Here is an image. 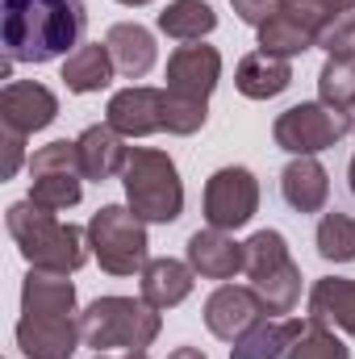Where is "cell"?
<instances>
[{
	"label": "cell",
	"instance_id": "obj_25",
	"mask_svg": "<svg viewBox=\"0 0 355 359\" xmlns=\"http://www.w3.org/2000/svg\"><path fill=\"white\" fill-rule=\"evenodd\" d=\"M213 25H217V13L205 0H172L159 13V29L176 42H201L205 34H213Z\"/></svg>",
	"mask_w": 355,
	"mask_h": 359
},
{
	"label": "cell",
	"instance_id": "obj_15",
	"mask_svg": "<svg viewBox=\"0 0 355 359\" xmlns=\"http://www.w3.org/2000/svg\"><path fill=\"white\" fill-rule=\"evenodd\" d=\"M222 80V55L205 42H184L176 55L168 59V92L188 96V100H205Z\"/></svg>",
	"mask_w": 355,
	"mask_h": 359
},
{
	"label": "cell",
	"instance_id": "obj_13",
	"mask_svg": "<svg viewBox=\"0 0 355 359\" xmlns=\"http://www.w3.org/2000/svg\"><path fill=\"white\" fill-rule=\"evenodd\" d=\"M59 117V100L55 92L38 80H8L0 92V126L13 130V134H34V130H46L51 121Z\"/></svg>",
	"mask_w": 355,
	"mask_h": 359
},
{
	"label": "cell",
	"instance_id": "obj_6",
	"mask_svg": "<svg viewBox=\"0 0 355 359\" xmlns=\"http://www.w3.org/2000/svg\"><path fill=\"white\" fill-rule=\"evenodd\" d=\"M247 251V280L255 288V297L264 301L267 313H293L301 301V268L288 255V243L280 230H260L243 243Z\"/></svg>",
	"mask_w": 355,
	"mask_h": 359
},
{
	"label": "cell",
	"instance_id": "obj_36",
	"mask_svg": "<svg viewBox=\"0 0 355 359\" xmlns=\"http://www.w3.org/2000/svg\"><path fill=\"white\" fill-rule=\"evenodd\" d=\"M335 4H339V8H343V13H347V8H355V0H335Z\"/></svg>",
	"mask_w": 355,
	"mask_h": 359
},
{
	"label": "cell",
	"instance_id": "obj_26",
	"mask_svg": "<svg viewBox=\"0 0 355 359\" xmlns=\"http://www.w3.org/2000/svg\"><path fill=\"white\" fill-rule=\"evenodd\" d=\"M318 92L326 104L355 113V55H330L318 76Z\"/></svg>",
	"mask_w": 355,
	"mask_h": 359
},
{
	"label": "cell",
	"instance_id": "obj_37",
	"mask_svg": "<svg viewBox=\"0 0 355 359\" xmlns=\"http://www.w3.org/2000/svg\"><path fill=\"white\" fill-rule=\"evenodd\" d=\"M351 192H355V159H351Z\"/></svg>",
	"mask_w": 355,
	"mask_h": 359
},
{
	"label": "cell",
	"instance_id": "obj_3",
	"mask_svg": "<svg viewBox=\"0 0 355 359\" xmlns=\"http://www.w3.org/2000/svg\"><path fill=\"white\" fill-rule=\"evenodd\" d=\"M8 234L17 243V251L25 255V264L38 271H63L72 276L76 268L88 264V230L59 222L51 209H38L29 196L8 205Z\"/></svg>",
	"mask_w": 355,
	"mask_h": 359
},
{
	"label": "cell",
	"instance_id": "obj_10",
	"mask_svg": "<svg viewBox=\"0 0 355 359\" xmlns=\"http://www.w3.org/2000/svg\"><path fill=\"white\" fill-rule=\"evenodd\" d=\"M80 192H84V172H80L76 142L59 138L29 155V201L38 209L63 213V209L80 205Z\"/></svg>",
	"mask_w": 355,
	"mask_h": 359
},
{
	"label": "cell",
	"instance_id": "obj_20",
	"mask_svg": "<svg viewBox=\"0 0 355 359\" xmlns=\"http://www.w3.org/2000/svg\"><path fill=\"white\" fill-rule=\"evenodd\" d=\"M234 84H239L243 96H251V100H272V96H280V92L293 84V63L284 55H272V50H251L239 63Z\"/></svg>",
	"mask_w": 355,
	"mask_h": 359
},
{
	"label": "cell",
	"instance_id": "obj_5",
	"mask_svg": "<svg viewBox=\"0 0 355 359\" xmlns=\"http://www.w3.org/2000/svg\"><path fill=\"white\" fill-rule=\"evenodd\" d=\"M126 184V201L130 209L142 217V222H176L184 213V184L180 172L172 163V155L163 151H151V147H134L130 151V163L121 172Z\"/></svg>",
	"mask_w": 355,
	"mask_h": 359
},
{
	"label": "cell",
	"instance_id": "obj_4",
	"mask_svg": "<svg viewBox=\"0 0 355 359\" xmlns=\"http://www.w3.org/2000/svg\"><path fill=\"white\" fill-rule=\"evenodd\" d=\"M84 347L105 351H147L159 339V309L142 297H100L80 313Z\"/></svg>",
	"mask_w": 355,
	"mask_h": 359
},
{
	"label": "cell",
	"instance_id": "obj_17",
	"mask_svg": "<svg viewBox=\"0 0 355 359\" xmlns=\"http://www.w3.org/2000/svg\"><path fill=\"white\" fill-rule=\"evenodd\" d=\"M76 151H80V172H84V180H96V184L113 180L117 172H126V163H130V147H126V138L109 121L105 126H88L76 138Z\"/></svg>",
	"mask_w": 355,
	"mask_h": 359
},
{
	"label": "cell",
	"instance_id": "obj_38",
	"mask_svg": "<svg viewBox=\"0 0 355 359\" xmlns=\"http://www.w3.org/2000/svg\"><path fill=\"white\" fill-rule=\"evenodd\" d=\"M351 130H355V113H351Z\"/></svg>",
	"mask_w": 355,
	"mask_h": 359
},
{
	"label": "cell",
	"instance_id": "obj_29",
	"mask_svg": "<svg viewBox=\"0 0 355 359\" xmlns=\"http://www.w3.org/2000/svg\"><path fill=\"white\" fill-rule=\"evenodd\" d=\"M205 121H209V104H205V100H188V96L168 92V104H163V130H168V134L188 138V134H196Z\"/></svg>",
	"mask_w": 355,
	"mask_h": 359
},
{
	"label": "cell",
	"instance_id": "obj_16",
	"mask_svg": "<svg viewBox=\"0 0 355 359\" xmlns=\"http://www.w3.org/2000/svg\"><path fill=\"white\" fill-rule=\"evenodd\" d=\"M188 264L196 276H205V280H234L243 264H247V251H243V243H234L226 230H196L192 238H188Z\"/></svg>",
	"mask_w": 355,
	"mask_h": 359
},
{
	"label": "cell",
	"instance_id": "obj_14",
	"mask_svg": "<svg viewBox=\"0 0 355 359\" xmlns=\"http://www.w3.org/2000/svg\"><path fill=\"white\" fill-rule=\"evenodd\" d=\"M163 104H168V88L134 84V88L113 92V100L105 109V121L121 138H147V134H159L163 130Z\"/></svg>",
	"mask_w": 355,
	"mask_h": 359
},
{
	"label": "cell",
	"instance_id": "obj_8",
	"mask_svg": "<svg viewBox=\"0 0 355 359\" xmlns=\"http://www.w3.org/2000/svg\"><path fill=\"white\" fill-rule=\"evenodd\" d=\"M351 134V113L326 104V100H305V104H293L276 117L272 126V138L280 151L288 155H318L335 142H343Z\"/></svg>",
	"mask_w": 355,
	"mask_h": 359
},
{
	"label": "cell",
	"instance_id": "obj_28",
	"mask_svg": "<svg viewBox=\"0 0 355 359\" xmlns=\"http://www.w3.org/2000/svg\"><path fill=\"white\" fill-rule=\"evenodd\" d=\"M284 359H351V351H347V343L335 334V326L309 318V322H305V334L288 347Z\"/></svg>",
	"mask_w": 355,
	"mask_h": 359
},
{
	"label": "cell",
	"instance_id": "obj_19",
	"mask_svg": "<svg viewBox=\"0 0 355 359\" xmlns=\"http://www.w3.org/2000/svg\"><path fill=\"white\" fill-rule=\"evenodd\" d=\"M105 46L113 55L117 76H126V80H142L155 67V34L138 21H117L105 34Z\"/></svg>",
	"mask_w": 355,
	"mask_h": 359
},
{
	"label": "cell",
	"instance_id": "obj_2",
	"mask_svg": "<svg viewBox=\"0 0 355 359\" xmlns=\"http://www.w3.org/2000/svg\"><path fill=\"white\" fill-rule=\"evenodd\" d=\"M84 0H4L0 34L8 63H51L80 46Z\"/></svg>",
	"mask_w": 355,
	"mask_h": 359
},
{
	"label": "cell",
	"instance_id": "obj_7",
	"mask_svg": "<svg viewBox=\"0 0 355 359\" xmlns=\"http://www.w3.org/2000/svg\"><path fill=\"white\" fill-rule=\"evenodd\" d=\"M88 243L96 264L109 271V276H134L142 271L147 259V222L134 213V209H121V205H105L96 209L88 222Z\"/></svg>",
	"mask_w": 355,
	"mask_h": 359
},
{
	"label": "cell",
	"instance_id": "obj_31",
	"mask_svg": "<svg viewBox=\"0 0 355 359\" xmlns=\"http://www.w3.org/2000/svg\"><path fill=\"white\" fill-rule=\"evenodd\" d=\"M230 4H234V13H239L247 25H255V29L280 8V0H230Z\"/></svg>",
	"mask_w": 355,
	"mask_h": 359
},
{
	"label": "cell",
	"instance_id": "obj_11",
	"mask_svg": "<svg viewBox=\"0 0 355 359\" xmlns=\"http://www.w3.org/2000/svg\"><path fill=\"white\" fill-rule=\"evenodd\" d=\"M260 209V184L247 168H222L205 184V222L213 230H239Z\"/></svg>",
	"mask_w": 355,
	"mask_h": 359
},
{
	"label": "cell",
	"instance_id": "obj_35",
	"mask_svg": "<svg viewBox=\"0 0 355 359\" xmlns=\"http://www.w3.org/2000/svg\"><path fill=\"white\" fill-rule=\"evenodd\" d=\"M117 4H126V8H138V4H151V0H117Z\"/></svg>",
	"mask_w": 355,
	"mask_h": 359
},
{
	"label": "cell",
	"instance_id": "obj_12",
	"mask_svg": "<svg viewBox=\"0 0 355 359\" xmlns=\"http://www.w3.org/2000/svg\"><path fill=\"white\" fill-rule=\"evenodd\" d=\"M267 318L264 301L255 297V288H239V284H222L209 301H205V326L209 334H217L222 343H239L251 326H260Z\"/></svg>",
	"mask_w": 355,
	"mask_h": 359
},
{
	"label": "cell",
	"instance_id": "obj_27",
	"mask_svg": "<svg viewBox=\"0 0 355 359\" xmlns=\"http://www.w3.org/2000/svg\"><path fill=\"white\" fill-rule=\"evenodd\" d=\"M318 255L326 264H351L355 259V217L326 213L318 222Z\"/></svg>",
	"mask_w": 355,
	"mask_h": 359
},
{
	"label": "cell",
	"instance_id": "obj_22",
	"mask_svg": "<svg viewBox=\"0 0 355 359\" xmlns=\"http://www.w3.org/2000/svg\"><path fill=\"white\" fill-rule=\"evenodd\" d=\"M192 280H196L192 264H180V259H151V264L142 268V301L155 305V309H172V305H180V301L192 292Z\"/></svg>",
	"mask_w": 355,
	"mask_h": 359
},
{
	"label": "cell",
	"instance_id": "obj_34",
	"mask_svg": "<svg viewBox=\"0 0 355 359\" xmlns=\"http://www.w3.org/2000/svg\"><path fill=\"white\" fill-rule=\"evenodd\" d=\"M96 359H109V355H96ZM121 359H147V351H126Z\"/></svg>",
	"mask_w": 355,
	"mask_h": 359
},
{
	"label": "cell",
	"instance_id": "obj_1",
	"mask_svg": "<svg viewBox=\"0 0 355 359\" xmlns=\"http://www.w3.org/2000/svg\"><path fill=\"white\" fill-rule=\"evenodd\" d=\"M84 343L76 318V284L63 271H29L21 284L17 347L25 359H72Z\"/></svg>",
	"mask_w": 355,
	"mask_h": 359
},
{
	"label": "cell",
	"instance_id": "obj_18",
	"mask_svg": "<svg viewBox=\"0 0 355 359\" xmlns=\"http://www.w3.org/2000/svg\"><path fill=\"white\" fill-rule=\"evenodd\" d=\"M280 196L297 213H322L326 201H330V176H326V168L314 155H297L280 172Z\"/></svg>",
	"mask_w": 355,
	"mask_h": 359
},
{
	"label": "cell",
	"instance_id": "obj_23",
	"mask_svg": "<svg viewBox=\"0 0 355 359\" xmlns=\"http://www.w3.org/2000/svg\"><path fill=\"white\" fill-rule=\"evenodd\" d=\"M113 76H117L113 55H109V46H100V42L76 46V50L67 55V63H63V84H67V92H80V96L109 88Z\"/></svg>",
	"mask_w": 355,
	"mask_h": 359
},
{
	"label": "cell",
	"instance_id": "obj_32",
	"mask_svg": "<svg viewBox=\"0 0 355 359\" xmlns=\"http://www.w3.org/2000/svg\"><path fill=\"white\" fill-rule=\"evenodd\" d=\"M21 159H25V134L4 130V163H0V176L13 180L17 176V168H21Z\"/></svg>",
	"mask_w": 355,
	"mask_h": 359
},
{
	"label": "cell",
	"instance_id": "obj_9",
	"mask_svg": "<svg viewBox=\"0 0 355 359\" xmlns=\"http://www.w3.org/2000/svg\"><path fill=\"white\" fill-rule=\"evenodd\" d=\"M343 8L335 0H280V8L260 25V50L272 55H301L309 46H318L322 29L339 17Z\"/></svg>",
	"mask_w": 355,
	"mask_h": 359
},
{
	"label": "cell",
	"instance_id": "obj_21",
	"mask_svg": "<svg viewBox=\"0 0 355 359\" xmlns=\"http://www.w3.org/2000/svg\"><path fill=\"white\" fill-rule=\"evenodd\" d=\"M301 334H305V322H297V318H276V322L264 318L230 347V359H284Z\"/></svg>",
	"mask_w": 355,
	"mask_h": 359
},
{
	"label": "cell",
	"instance_id": "obj_24",
	"mask_svg": "<svg viewBox=\"0 0 355 359\" xmlns=\"http://www.w3.org/2000/svg\"><path fill=\"white\" fill-rule=\"evenodd\" d=\"M309 318H318L335 330H347L355 339V280H343V276L318 280L309 292Z\"/></svg>",
	"mask_w": 355,
	"mask_h": 359
},
{
	"label": "cell",
	"instance_id": "obj_30",
	"mask_svg": "<svg viewBox=\"0 0 355 359\" xmlns=\"http://www.w3.org/2000/svg\"><path fill=\"white\" fill-rule=\"evenodd\" d=\"M318 46H322L326 55H355V8L339 13V17L322 29Z\"/></svg>",
	"mask_w": 355,
	"mask_h": 359
},
{
	"label": "cell",
	"instance_id": "obj_33",
	"mask_svg": "<svg viewBox=\"0 0 355 359\" xmlns=\"http://www.w3.org/2000/svg\"><path fill=\"white\" fill-rule=\"evenodd\" d=\"M168 359H209V355H205V351H196V347H176Z\"/></svg>",
	"mask_w": 355,
	"mask_h": 359
}]
</instances>
